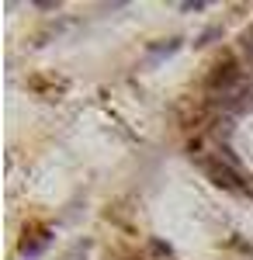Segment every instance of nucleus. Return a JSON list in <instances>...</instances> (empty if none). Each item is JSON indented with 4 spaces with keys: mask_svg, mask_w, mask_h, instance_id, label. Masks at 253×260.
Segmentation results:
<instances>
[{
    "mask_svg": "<svg viewBox=\"0 0 253 260\" xmlns=\"http://www.w3.org/2000/svg\"><path fill=\"white\" fill-rule=\"evenodd\" d=\"M208 174L215 177V184H226V187H233V184H236V174H233V170H226V167H218V163H208Z\"/></svg>",
    "mask_w": 253,
    "mask_h": 260,
    "instance_id": "obj_1",
    "label": "nucleus"
}]
</instances>
